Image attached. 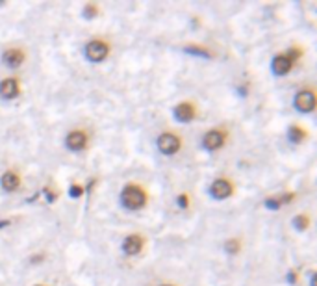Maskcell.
Listing matches in <instances>:
<instances>
[{"instance_id": "cell-1", "label": "cell", "mask_w": 317, "mask_h": 286, "mask_svg": "<svg viewBox=\"0 0 317 286\" xmlns=\"http://www.w3.org/2000/svg\"><path fill=\"white\" fill-rule=\"evenodd\" d=\"M123 204L124 206L132 208V210H136V208H141L145 204V194H143V190H139L137 186H128V188L123 190Z\"/></svg>"}, {"instance_id": "cell-2", "label": "cell", "mask_w": 317, "mask_h": 286, "mask_svg": "<svg viewBox=\"0 0 317 286\" xmlns=\"http://www.w3.org/2000/svg\"><path fill=\"white\" fill-rule=\"evenodd\" d=\"M85 56L91 62H102L108 56V45L102 41H91L89 45L85 46Z\"/></svg>"}, {"instance_id": "cell-3", "label": "cell", "mask_w": 317, "mask_h": 286, "mask_svg": "<svg viewBox=\"0 0 317 286\" xmlns=\"http://www.w3.org/2000/svg\"><path fill=\"white\" fill-rule=\"evenodd\" d=\"M158 147L163 154H175L176 150L180 149V140L175 134H162L158 140Z\"/></svg>"}, {"instance_id": "cell-4", "label": "cell", "mask_w": 317, "mask_h": 286, "mask_svg": "<svg viewBox=\"0 0 317 286\" xmlns=\"http://www.w3.org/2000/svg\"><path fill=\"white\" fill-rule=\"evenodd\" d=\"M295 106L299 112H312L316 106V97L310 91H301L297 97H295Z\"/></svg>"}, {"instance_id": "cell-5", "label": "cell", "mask_w": 317, "mask_h": 286, "mask_svg": "<svg viewBox=\"0 0 317 286\" xmlns=\"http://www.w3.org/2000/svg\"><path fill=\"white\" fill-rule=\"evenodd\" d=\"M210 192H212V195H214L215 199H227L228 195L232 194V186L225 178H219V180H215L212 184Z\"/></svg>"}, {"instance_id": "cell-6", "label": "cell", "mask_w": 317, "mask_h": 286, "mask_svg": "<svg viewBox=\"0 0 317 286\" xmlns=\"http://www.w3.org/2000/svg\"><path fill=\"white\" fill-rule=\"evenodd\" d=\"M204 147L210 150H215L219 149L221 145L225 143V134L223 132H219V130H212V132H208L206 136H204Z\"/></svg>"}, {"instance_id": "cell-7", "label": "cell", "mask_w": 317, "mask_h": 286, "mask_svg": "<svg viewBox=\"0 0 317 286\" xmlns=\"http://www.w3.org/2000/svg\"><path fill=\"white\" fill-rule=\"evenodd\" d=\"M0 95L4 98H13L19 95V86H17V82L13 80V78H7V80H4L2 84H0Z\"/></svg>"}, {"instance_id": "cell-8", "label": "cell", "mask_w": 317, "mask_h": 286, "mask_svg": "<svg viewBox=\"0 0 317 286\" xmlns=\"http://www.w3.org/2000/svg\"><path fill=\"white\" fill-rule=\"evenodd\" d=\"M193 116H195L193 106L188 104V102H182L175 108V117L178 119V121H184V123H186V121H191Z\"/></svg>"}, {"instance_id": "cell-9", "label": "cell", "mask_w": 317, "mask_h": 286, "mask_svg": "<svg viewBox=\"0 0 317 286\" xmlns=\"http://www.w3.org/2000/svg\"><path fill=\"white\" fill-rule=\"evenodd\" d=\"M141 247H143V240L139 236H136V234H134V236H128L123 244V249L128 254H137L141 251Z\"/></svg>"}, {"instance_id": "cell-10", "label": "cell", "mask_w": 317, "mask_h": 286, "mask_svg": "<svg viewBox=\"0 0 317 286\" xmlns=\"http://www.w3.org/2000/svg\"><path fill=\"white\" fill-rule=\"evenodd\" d=\"M85 145V134L84 132H71L67 136V147L72 150H80Z\"/></svg>"}, {"instance_id": "cell-11", "label": "cell", "mask_w": 317, "mask_h": 286, "mask_svg": "<svg viewBox=\"0 0 317 286\" xmlns=\"http://www.w3.org/2000/svg\"><path fill=\"white\" fill-rule=\"evenodd\" d=\"M22 60H24V54L17 48H9L7 52H4V62H6L9 67H19L22 64Z\"/></svg>"}, {"instance_id": "cell-12", "label": "cell", "mask_w": 317, "mask_h": 286, "mask_svg": "<svg viewBox=\"0 0 317 286\" xmlns=\"http://www.w3.org/2000/svg\"><path fill=\"white\" fill-rule=\"evenodd\" d=\"M292 62L286 58V56H277V58L273 60V71L277 72V74H286V72L292 69Z\"/></svg>"}, {"instance_id": "cell-13", "label": "cell", "mask_w": 317, "mask_h": 286, "mask_svg": "<svg viewBox=\"0 0 317 286\" xmlns=\"http://www.w3.org/2000/svg\"><path fill=\"white\" fill-rule=\"evenodd\" d=\"M2 188L6 190V192L17 190L19 188V176L15 175V173H6V175L2 176Z\"/></svg>"}, {"instance_id": "cell-14", "label": "cell", "mask_w": 317, "mask_h": 286, "mask_svg": "<svg viewBox=\"0 0 317 286\" xmlns=\"http://www.w3.org/2000/svg\"><path fill=\"white\" fill-rule=\"evenodd\" d=\"M305 138H306V132L303 128H299V126H292V128H290V140H292L293 143H301Z\"/></svg>"}, {"instance_id": "cell-15", "label": "cell", "mask_w": 317, "mask_h": 286, "mask_svg": "<svg viewBox=\"0 0 317 286\" xmlns=\"http://www.w3.org/2000/svg\"><path fill=\"white\" fill-rule=\"evenodd\" d=\"M293 225H295L297 230H305V228L308 227V218H305V216H297V218L293 220Z\"/></svg>"}, {"instance_id": "cell-16", "label": "cell", "mask_w": 317, "mask_h": 286, "mask_svg": "<svg viewBox=\"0 0 317 286\" xmlns=\"http://www.w3.org/2000/svg\"><path fill=\"white\" fill-rule=\"evenodd\" d=\"M227 251L230 254H236L238 251H240V244H238V240H230L227 242Z\"/></svg>"}, {"instance_id": "cell-17", "label": "cell", "mask_w": 317, "mask_h": 286, "mask_svg": "<svg viewBox=\"0 0 317 286\" xmlns=\"http://www.w3.org/2000/svg\"><path fill=\"white\" fill-rule=\"evenodd\" d=\"M186 50L191 52V54H197V56H204V58H208V56H210V52L204 50V48H195V46H186Z\"/></svg>"}, {"instance_id": "cell-18", "label": "cell", "mask_w": 317, "mask_h": 286, "mask_svg": "<svg viewBox=\"0 0 317 286\" xmlns=\"http://www.w3.org/2000/svg\"><path fill=\"white\" fill-rule=\"evenodd\" d=\"M82 194H84V190L80 188V186H72V188H71V195H72V197H80Z\"/></svg>"}, {"instance_id": "cell-19", "label": "cell", "mask_w": 317, "mask_h": 286, "mask_svg": "<svg viewBox=\"0 0 317 286\" xmlns=\"http://www.w3.org/2000/svg\"><path fill=\"white\" fill-rule=\"evenodd\" d=\"M85 15H87V19H91L93 15H97V8H93V6H87L85 8Z\"/></svg>"}, {"instance_id": "cell-20", "label": "cell", "mask_w": 317, "mask_h": 286, "mask_svg": "<svg viewBox=\"0 0 317 286\" xmlns=\"http://www.w3.org/2000/svg\"><path fill=\"white\" fill-rule=\"evenodd\" d=\"M178 204H180L182 208H186V206H188V195H186V194L180 195V197H178Z\"/></svg>"}]
</instances>
